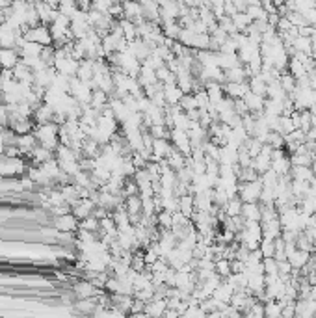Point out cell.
Returning <instances> with one entry per match:
<instances>
[{
    "instance_id": "obj_1",
    "label": "cell",
    "mask_w": 316,
    "mask_h": 318,
    "mask_svg": "<svg viewBox=\"0 0 316 318\" xmlns=\"http://www.w3.org/2000/svg\"><path fill=\"white\" fill-rule=\"evenodd\" d=\"M260 194H262L260 180H255V183H238V199L242 203H259Z\"/></svg>"
},
{
    "instance_id": "obj_2",
    "label": "cell",
    "mask_w": 316,
    "mask_h": 318,
    "mask_svg": "<svg viewBox=\"0 0 316 318\" xmlns=\"http://www.w3.org/2000/svg\"><path fill=\"white\" fill-rule=\"evenodd\" d=\"M24 39L30 41V43H37L41 47H51V41H52V35H51V30L39 24V26H35V28L28 30V34L24 35Z\"/></svg>"
},
{
    "instance_id": "obj_3",
    "label": "cell",
    "mask_w": 316,
    "mask_h": 318,
    "mask_svg": "<svg viewBox=\"0 0 316 318\" xmlns=\"http://www.w3.org/2000/svg\"><path fill=\"white\" fill-rule=\"evenodd\" d=\"M251 168L259 173V177L262 173H266L268 169L272 168V149L268 147V145H264L262 147V151H260L259 155L253 158V164H251Z\"/></svg>"
},
{
    "instance_id": "obj_4",
    "label": "cell",
    "mask_w": 316,
    "mask_h": 318,
    "mask_svg": "<svg viewBox=\"0 0 316 318\" xmlns=\"http://www.w3.org/2000/svg\"><path fill=\"white\" fill-rule=\"evenodd\" d=\"M21 62V54L17 49H0V67L6 71H13Z\"/></svg>"
},
{
    "instance_id": "obj_5",
    "label": "cell",
    "mask_w": 316,
    "mask_h": 318,
    "mask_svg": "<svg viewBox=\"0 0 316 318\" xmlns=\"http://www.w3.org/2000/svg\"><path fill=\"white\" fill-rule=\"evenodd\" d=\"M54 225H56V229L60 233H71V235H75V233L80 229V223H78V220L73 216V212H71V214H65V216L56 218Z\"/></svg>"
},
{
    "instance_id": "obj_6",
    "label": "cell",
    "mask_w": 316,
    "mask_h": 318,
    "mask_svg": "<svg viewBox=\"0 0 316 318\" xmlns=\"http://www.w3.org/2000/svg\"><path fill=\"white\" fill-rule=\"evenodd\" d=\"M309 259H310V253H307V251H301V249H294L292 253L287 255V260L290 262L292 270H301L303 266H307Z\"/></svg>"
},
{
    "instance_id": "obj_7",
    "label": "cell",
    "mask_w": 316,
    "mask_h": 318,
    "mask_svg": "<svg viewBox=\"0 0 316 318\" xmlns=\"http://www.w3.org/2000/svg\"><path fill=\"white\" fill-rule=\"evenodd\" d=\"M260 227H262V238H268V240H276V238L281 237V233H283L279 218L272 221H264V223H260Z\"/></svg>"
},
{
    "instance_id": "obj_8",
    "label": "cell",
    "mask_w": 316,
    "mask_h": 318,
    "mask_svg": "<svg viewBox=\"0 0 316 318\" xmlns=\"http://www.w3.org/2000/svg\"><path fill=\"white\" fill-rule=\"evenodd\" d=\"M240 216L246 221H259L260 223V218H262V214H260V205L259 203H244V205H242Z\"/></svg>"
},
{
    "instance_id": "obj_9",
    "label": "cell",
    "mask_w": 316,
    "mask_h": 318,
    "mask_svg": "<svg viewBox=\"0 0 316 318\" xmlns=\"http://www.w3.org/2000/svg\"><path fill=\"white\" fill-rule=\"evenodd\" d=\"M184 97V93L180 92V87L177 86V84H167V86H164V99H166L167 104H178L180 103V99Z\"/></svg>"
},
{
    "instance_id": "obj_10",
    "label": "cell",
    "mask_w": 316,
    "mask_h": 318,
    "mask_svg": "<svg viewBox=\"0 0 316 318\" xmlns=\"http://www.w3.org/2000/svg\"><path fill=\"white\" fill-rule=\"evenodd\" d=\"M205 92H207L208 95V101H210V104H218L221 99L225 97L223 93V86H219V84H216V82H210V84H207L205 86Z\"/></svg>"
},
{
    "instance_id": "obj_11",
    "label": "cell",
    "mask_w": 316,
    "mask_h": 318,
    "mask_svg": "<svg viewBox=\"0 0 316 318\" xmlns=\"http://www.w3.org/2000/svg\"><path fill=\"white\" fill-rule=\"evenodd\" d=\"M247 86H249V92L259 95V97H266V89H268V84H266L260 76H251L247 80Z\"/></svg>"
},
{
    "instance_id": "obj_12",
    "label": "cell",
    "mask_w": 316,
    "mask_h": 318,
    "mask_svg": "<svg viewBox=\"0 0 316 318\" xmlns=\"http://www.w3.org/2000/svg\"><path fill=\"white\" fill-rule=\"evenodd\" d=\"M290 179L292 180H301V183H310L314 179V173L310 168H292L290 169Z\"/></svg>"
},
{
    "instance_id": "obj_13",
    "label": "cell",
    "mask_w": 316,
    "mask_h": 318,
    "mask_svg": "<svg viewBox=\"0 0 316 318\" xmlns=\"http://www.w3.org/2000/svg\"><path fill=\"white\" fill-rule=\"evenodd\" d=\"M233 23H235V26H236V30L240 32V34H244L249 26H251V19L247 17V13H236V15H233Z\"/></svg>"
},
{
    "instance_id": "obj_14",
    "label": "cell",
    "mask_w": 316,
    "mask_h": 318,
    "mask_svg": "<svg viewBox=\"0 0 316 318\" xmlns=\"http://www.w3.org/2000/svg\"><path fill=\"white\" fill-rule=\"evenodd\" d=\"M270 149H285V136H281L279 132H270L266 138V144Z\"/></svg>"
},
{
    "instance_id": "obj_15",
    "label": "cell",
    "mask_w": 316,
    "mask_h": 318,
    "mask_svg": "<svg viewBox=\"0 0 316 318\" xmlns=\"http://www.w3.org/2000/svg\"><path fill=\"white\" fill-rule=\"evenodd\" d=\"M288 73L298 80V78H301V76H307V71H305V67L301 64H299L296 58H290L288 60Z\"/></svg>"
},
{
    "instance_id": "obj_16",
    "label": "cell",
    "mask_w": 316,
    "mask_h": 318,
    "mask_svg": "<svg viewBox=\"0 0 316 318\" xmlns=\"http://www.w3.org/2000/svg\"><path fill=\"white\" fill-rule=\"evenodd\" d=\"M242 205L244 203L238 199V197H235V199H229V203H227V207L223 208L225 214L229 216V218H236V216H240L242 212Z\"/></svg>"
},
{
    "instance_id": "obj_17",
    "label": "cell",
    "mask_w": 316,
    "mask_h": 318,
    "mask_svg": "<svg viewBox=\"0 0 316 318\" xmlns=\"http://www.w3.org/2000/svg\"><path fill=\"white\" fill-rule=\"evenodd\" d=\"M178 106H180V110H183L184 114L197 110V103H196V97H194V93H192V95H190V93H188V95H184V97L180 99Z\"/></svg>"
},
{
    "instance_id": "obj_18",
    "label": "cell",
    "mask_w": 316,
    "mask_h": 318,
    "mask_svg": "<svg viewBox=\"0 0 316 318\" xmlns=\"http://www.w3.org/2000/svg\"><path fill=\"white\" fill-rule=\"evenodd\" d=\"M260 253L264 259H274V253H276V246H274V240H268V238H262L260 240Z\"/></svg>"
},
{
    "instance_id": "obj_19",
    "label": "cell",
    "mask_w": 316,
    "mask_h": 318,
    "mask_svg": "<svg viewBox=\"0 0 316 318\" xmlns=\"http://www.w3.org/2000/svg\"><path fill=\"white\" fill-rule=\"evenodd\" d=\"M214 270H216V274H218V276H221V278H227V276H231V260H227V259L216 260Z\"/></svg>"
},
{
    "instance_id": "obj_20",
    "label": "cell",
    "mask_w": 316,
    "mask_h": 318,
    "mask_svg": "<svg viewBox=\"0 0 316 318\" xmlns=\"http://www.w3.org/2000/svg\"><path fill=\"white\" fill-rule=\"evenodd\" d=\"M80 229L89 231V233H97V231H101V223H99V220L95 218V216H89V218H86V220H82Z\"/></svg>"
},
{
    "instance_id": "obj_21",
    "label": "cell",
    "mask_w": 316,
    "mask_h": 318,
    "mask_svg": "<svg viewBox=\"0 0 316 318\" xmlns=\"http://www.w3.org/2000/svg\"><path fill=\"white\" fill-rule=\"evenodd\" d=\"M310 58L316 62V41H312V49H310Z\"/></svg>"
},
{
    "instance_id": "obj_22",
    "label": "cell",
    "mask_w": 316,
    "mask_h": 318,
    "mask_svg": "<svg viewBox=\"0 0 316 318\" xmlns=\"http://www.w3.org/2000/svg\"><path fill=\"white\" fill-rule=\"evenodd\" d=\"M310 125H312V128H316V114H312V119H310Z\"/></svg>"
},
{
    "instance_id": "obj_23",
    "label": "cell",
    "mask_w": 316,
    "mask_h": 318,
    "mask_svg": "<svg viewBox=\"0 0 316 318\" xmlns=\"http://www.w3.org/2000/svg\"><path fill=\"white\" fill-rule=\"evenodd\" d=\"M310 169H312V173H314V177H316V160L312 162V166H310Z\"/></svg>"
}]
</instances>
